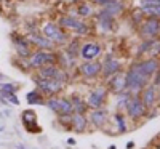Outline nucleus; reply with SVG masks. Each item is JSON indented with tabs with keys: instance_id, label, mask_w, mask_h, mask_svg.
<instances>
[{
	"instance_id": "f257e3e1",
	"label": "nucleus",
	"mask_w": 160,
	"mask_h": 149,
	"mask_svg": "<svg viewBox=\"0 0 160 149\" xmlns=\"http://www.w3.org/2000/svg\"><path fill=\"white\" fill-rule=\"evenodd\" d=\"M42 34L50 39L53 44H66L69 40V35L66 34V31L61 28V26L58 23H45L43 24V28H42Z\"/></svg>"
},
{
	"instance_id": "f03ea898",
	"label": "nucleus",
	"mask_w": 160,
	"mask_h": 149,
	"mask_svg": "<svg viewBox=\"0 0 160 149\" xmlns=\"http://www.w3.org/2000/svg\"><path fill=\"white\" fill-rule=\"evenodd\" d=\"M58 63V55L53 53L51 50H38L29 56V66L34 69H38L47 64H56Z\"/></svg>"
},
{
	"instance_id": "7ed1b4c3",
	"label": "nucleus",
	"mask_w": 160,
	"mask_h": 149,
	"mask_svg": "<svg viewBox=\"0 0 160 149\" xmlns=\"http://www.w3.org/2000/svg\"><path fill=\"white\" fill-rule=\"evenodd\" d=\"M34 79V82L37 85V90L40 93H45L48 95V96H55V95L58 91L62 90L64 84L59 82V80H53V79H43V77H40V75H32Z\"/></svg>"
},
{
	"instance_id": "20e7f679",
	"label": "nucleus",
	"mask_w": 160,
	"mask_h": 149,
	"mask_svg": "<svg viewBox=\"0 0 160 149\" xmlns=\"http://www.w3.org/2000/svg\"><path fill=\"white\" fill-rule=\"evenodd\" d=\"M148 82L149 79L141 75L138 71H135L133 67L130 66L128 71L125 74V85H127V90L128 91H136V90H142L144 87H148Z\"/></svg>"
},
{
	"instance_id": "39448f33",
	"label": "nucleus",
	"mask_w": 160,
	"mask_h": 149,
	"mask_svg": "<svg viewBox=\"0 0 160 149\" xmlns=\"http://www.w3.org/2000/svg\"><path fill=\"white\" fill-rule=\"evenodd\" d=\"M160 34V19L149 16L146 21L141 23V28H139V35L142 39H157Z\"/></svg>"
},
{
	"instance_id": "423d86ee",
	"label": "nucleus",
	"mask_w": 160,
	"mask_h": 149,
	"mask_svg": "<svg viewBox=\"0 0 160 149\" xmlns=\"http://www.w3.org/2000/svg\"><path fill=\"white\" fill-rule=\"evenodd\" d=\"M135 71H138L141 75L151 79L152 75H155V72L160 69V61L157 58H149V59H144L139 63H135L131 66Z\"/></svg>"
},
{
	"instance_id": "0eeeda50",
	"label": "nucleus",
	"mask_w": 160,
	"mask_h": 149,
	"mask_svg": "<svg viewBox=\"0 0 160 149\" xmlns=\"http://www.w3.org/2000/svg\"><path fill=\"white\" fill-rule=\"evenodd\" d=\"M101 53H102V48L96 42H87L83 45H80V48H78V56L82 59H85V61L98 59L101 56Z\"/></svg>"
},
{
	"instance_id": "6e6552de",
	"label": "nucleus",
	"mask_w": 160,
	"mask_h": 149,
	"mask_svg": "<svg viewBox=\"0 0 160 149\" xmlns=\"http://www.w3.org/2000/svg\"><path fill=\"white\" fill-rule=\"evenodd\" d=\"M125 109L131 119H139V117H144L148 114V107L142 104L139 96H130L128 103L125 104Z\"/></svg>"
},
{
	"instance_id": "1a4fd4ad",
	"label": "nucleus",
	"mask_w": 160,
	"mask_h": 149,
	"mask_svg": "<svg viewBox=\"0 0 160 149\" xmlns=\"http://www.w3.org/2000/svg\"><path fill=\"white\" fill-rule=\"evenodd\" d=\"M58 24L61 26L62 29H71L77 34H87L88 32V26L78 18H74V16H62Z\"/></svg>"
},
{
	"instance_id": "9d476101",
	"label": "nucleus",
	"mask_w": 160,
	"mask_h": 149,
	"mask_svg": "<svg viewBox=\"0 0 160 149\" xmlns=\"http://www.w3.org/2000/svg\"><path fill=\"white\" fill-rule=\"evenodd\" d=\"M106 96H108V90L99 87V88H95V90L90 91L85 103H87V106L90 107V109H101L104 101H106Z\"/></svg>"
},
{
	"instance_id": "9b49d317",
	"label": "nucleus",
	"mask_w": 160,
	"mask_h": 149,
	"mask_svg": "<svg viewBox=\"0 0 160 149\" xmlns=\"http://www.w3.org/2000/svg\"><path fill=\"white\" fill-rule=\"evenodd\" d=\"M120 69H122V63H120L118 59H115L112 55H109L108 58H106V61L102 63L101 74H102L104 79H109V77L115 75L117 72H120Z\"/></svg>"
},
{
	"instance_id": "f8f14e48",
	"label": "nucleus",
	"mask_w": 160,
	"mask_h": 149,
	"mask_svg": "<svg viewBox=\"0 0 160 149\" xmlns=\"http://www.w3.org/2000/svg\"><path fill=\"white\" fill-rule=\"evenodd\" d=\"M21 120H22L24 128L28 130L29 133H40V131H42L40 125L37 124V114L34 111H31V109L24 111L22 116H21Z\"/></svg>"
},
{
	"instance_id": "ddd939ff",
	"label": "nucleus",
	"mask_w": 160,
	"mask_h": 149,
	"mask_svg": "<svg viewBox=\"0 0 160 149\" xmlns=\"http://www.w3.org/2000/svg\"><path fill=\"white\" fill-rule=\"evenodd\" d=\"M102 63L99 61H85L83 64H80V74L87 79H95L101 74Z\"/></svg>"
},
{
	"instance_id": "4468645a",
	"label": "nucleus",
	"mask_w": 160,
	"mask_h": 149,
	"mask_svg": "<svg viewBox=\"0 0 160 149\" xmlns=\"http://www.w3.org/2000/svg\"><path fill=\"white\" fill-rule=\"evenodd\" d=\"M28 40H29V44L35 45L38 50H53V48H55V44H53L50 39H47L43 34H38V32L29 34Z\"/></svg>"
},
{
	"instance_id": "2eb2a0df",
	"label": "nucleus",
	"mask_w": 160,
	"mask_h": 149,
	"mask_svg": "<svg viewBox=\"0 0 160 149\" xmlns=\"http://www.w3.org/2000/svg\"><path fill=\"white\" fill-rule=\"evenodd\" d=\"M139 7L144 15L160 19V0H139Z\"/></svg>"
},
{
	"instance_id": "dca6fc26",
	"label": "nucleus",
	"mask_w": 160,
	"mask_h": 149,
	"mask_svg": "<svg viewBox=\"0 0 160 149\" xmlns=\"http://www.w3.org/2000/svg\"><path fill=\"white\" fill-rule=\"evenodd\" d=\"M13 45H15L16 53H18L19 56H22V58H29V56L32 55V51H31V44H29L28 39L13 35Z\"/></svg>"
},
{
	"instance_id": "f3484780",
	"label": "nucleus",
	"mask_w": 160,
	"mask_h": 149,
	"mask_svg": "<svg viewBox=\"0 0 160 149\" xmlns=\"http://www.w3.org/2000/svg\"><path fill=\"white\" fill-rule=\"evenodd\" d=\"M108 119H109L108 111L93 109V111L90 112V124L95 125V127H98V128H101V127H104L106 124H108Z\"/></svg>"
},
{
	"instance_id": "a211bd4d",
	"label": "nucleus",
	"mask_w": 160,
	"mask_h": 149,
	"mask_svg": "<svg viewBox=\"0 0 160 149\" xmlns=\"http://www.w3.org/2000/svg\"><path fill=\"white\" fill-rule=\"evenodd\" d=\"M109 88H111L114 93H117V95H120L122 91H125V90H127V85H125V74L117 72L115 75L109 77Z\"/></svg>"
},
{
	"instance_id": "6ab92c4d",
	"label": "nucleus",
	"mask_w": 160,
	"mask_h": 149,
	"mask_svg": "<svg viewBox=\"0 0 160 149\" xmlns=\"http://www.w3.org/2000/svg\"><path fill=\"white\" fill-rule=\"evenodd\" d=\"M139 98H141L142 104L148 107V109H149V107H152L155 104V101H157V90H155V87L154 85L152 87H144Z\"/></svg>"
},
{
	"instance_id": "aec40b11",
	"label": "nucleus",
	"mask_w": 160,
	"mask_h": 149,
	"mask_svg": "<svg viewBox=\"0 0 160 149\" xmlns=\"http://www.w3.org/2000/svg\"><path fill=\"white\" fill-rule=\"evenodd\" d=\"M71 128L77 133H83L87 128V117L85 114H77L74 112L71 117Z\"/></svg>"
},
{
	"instance_id": "412c9836",
	"label": "nucleus",
	"mask_w": 160,
	"mask_h": 149,
	"mask_svg": "<svg viewBox=\"0 0 160 149\" xmlns=\"http://www.w3.org/2000/svg\"><path fill=\"white\" fill-rule=\"evenodd\" d=\"M123 3L122 2H120V0H114V2H111V3H108V5H106L104 7V13H106V15H109V16H117V15H120V13H122L123 11Z\"/></svg>"
},
{
	"instance_id": "4be33fe9",
	"label": "nucleus",
	"mask_w": 160,
	"mask_h": 149,
	"mask_svg": "<svg viewBox=\"0 0 160 149\" xmlns=\"http://www.w3.org/2000/svg\"><path fill=\"white\" fill-rule=\"evenodd\" d=\"M58 116H72L74 114V106H72V101L71 100H64V98H59V103H58Z\"/></svg>"
},
{
	"instance_id": "5701e85b",
	"label": "nucleus",
	"mask_w": 160,
	"mask_h": 149,
	"mask_svg": "<svg viewBox=\"0 0 160 149\" xmlns=\"http://www.w3.org/2000/svg\"><path fill=\"white\" fill-rule=\"evenodd\" d=\"M71 101H72V106H74V112H77V114H85V111H87V103L78 96V95H72L71 96Z\"/></svg>"
},
{
	"instance_id": "b1692460",
	"label": "nucleus",
	"mask_w": 160,
	"mask_h": 149,
	"mask_svg": "<svg viewBox=\"0 0 160 149\" xmlns=\"http://www.w3.org/2000/svg\"><path fill=\"white\" fill-rule=\"evenodd\" d=\"M26 100H28L29 104H45V98L43 93H40L38 90H32L26 95Z\"/></svg>"
},
{
	"instance_id": "393cba45",
	"label": "nucleus",
	"mask_w": 160,
	"mask_h": 149,
	"mask_svg": "<svg viewBox=\"0 0 160 149\" xmlns=\"http://www.w3.org/2000/svg\"><path fill=\"white\" fill-rule=\"evenodd\" d=\"M98 21H99V26H101V29H102V31H111V29H112V26H114V18L109 16V15H106L104 11L99 13Z\"/></svg>"
},
{
	"instance_id": "a878e982",
	"label": "nucleus",
	"mask_w": 160,
	"mask_h": 149,
	"mask_svg": "<svg viewBox=\"0 0 160 149\" xmlns=\"http://www.w3.org/2000/svg\"><path fill=\"white\" fill-rule=\"evenodd\" d=\"M0 101H2L3 104H15L18 106L19 104V100L16 96V93H0Z\"/></svg>"
},
{
	"instance_id": "bb28decb",
	"label": "nucleus",
	"mask_w": 160,
	"mask_h": 149,
	"mask_svg": "<svg viewBox=\"0 0 160 149\" xmlns=\"http://www.w3.org/2000/svg\"><path fill=\"white\" fill-rule=\"evenodd\" d=\"M152 42H154V39H144L142 42H141V45L138 47V55H144V53H149V48H151Z\"/></svg>"
},
{
	"instance_id": "cd10ccee",
	"label": "nucleus",
	"mask_w": 160,
	"mask_h": 149,
	"mask_svg": "<svg viewBox=\"0 0 160 149\" xmlns=\"http://www.w3.org/2000/svg\"><path fill=\"white\" fill-rule=\"evenodd\" d=\"M114 120L117 122V125H118V131L120 133H125L127 131V124H125V119L122 114H115L114 116Z\"/></svg>"
},
{
	"instance_id": "c85d7f7f",
	"label": "nucleus",
	"mask_w": 160,
	"mask_h": 149,
	"mask_svg": "<svg viewBox=\"0 0 160 149\" xmlns=\"http://www.w3.org/2000/svg\"><path fill=\"white\" fill-rule=\"evenodd\" d=\"M78 15L80 16H90L91 15V8L88 5H80L78 7Z\"/></svg>"
},
{
	"instance_id": "c756f323",
	"label": "nucleus",
	"mask_w": 160,
	"mask_h": 149,
	"mask_svg": "<svg viewBox=\"0 0 160 149\" xmlns=\"http://www.w3.org/2000/svg\"><path fill=\"white\" fill-rule=\"evenodd\" d=\"M66 143H68L69 146H75V143H77V141H75L74 138H68V140H66Z\"/></svg>"
},
{
	"instance_id": "7c9ffc66",
	"label": "nucleus",
	"mask_w": 160,
	"mask_h": 149,
	"mask_svg": "<svg viewBox=\"0 0 160 149\" xmlns=\"http://www.w3.org/2000/svg\"><path fill=\"white\" fill-rule=\"evenodd\" d=\"M133 147H135V143H133V141H130V143L127 144V149H133Z\"/></svg>"
},
{
	"instance_id": "2f4dec72",
	"label": "nucleus",
	"mask_w": 160,
	"mask_h": 149,
	"mask_svg": "<svg viewBox=\"0 0 160 149\" xmlns=\"http://www.w3.org/2000/svg\"><path fill=\"white\" fill-rule=\"evenodd\" d=\"M16 149H26V147H24V144H18V146H16Z\"/></svg>"
},
{
	"instance_id": "473e14b6",
	"label": "nucleus",
	"mask_w": 160,
	"mask_h": 149,
	"mask_svg": "<svg viewBox=\"0 0 160 149\" xmlns=\"http://www.w3.org/2000/svg\"><path fill=\"white\" fill-rule=\"evenodd\" d=\"M109 149H117V147H115L114 144H111V146H109Z\"/></svg>"
},
{
	"instance_id": "72a5a7b5",
	"label": "nucleus",
	"mask_w": 160,
	"mask_h": 149,
	"mask_svg": "<svg viewBox=\"0 0 160 149\" xmlns=\"http://www.w3.org/2000/svg\"><path fill=\"white\" fill-rule=\"evenodd\" d=\"M0 79H2V74H0Z\"/></svg>"
},
{
	"instance_id": "f704fd0d",
	"label": "nucleus",
	"mask_w": 160,
	"mask_h": 149,
	"mask_svg": "<svg viewBox=\"0 0 160 149\" xmlns=\"http://www.w3.org/2000/svg\"><path fill=\"white\" fill-rule=\"evenodd\" d=\"M158 149H160V146H158Z\"/></svg>"
}]
</instances>
